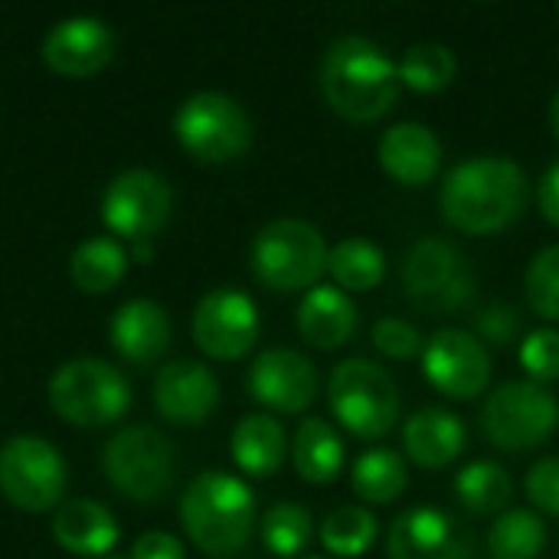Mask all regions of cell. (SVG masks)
Returning a JSON list of instances; mask_svg holds the SVG:
<instances>
[{"label": "cell", "mask_w": 559, "mask_h": 559, "mask_svg": "<svg viewBox=\"0 0 559 559\" xmlns=\"http://www.w3.org/2000/svg\"><path fill=\"white\" fill-rule=\"evenodd\" d=\"M370 341L390 360H413L426 347L423 331L413 321H406V318H380L373 324V331H370Z\"/></svg>", "instance_id": "8d00e7d4"}, {"label": "cell", "mask_w": 559, "mask_h": 559, "mask_svg": "<svg viewBox=\"0 0 559 559\" xmlns=\"http://www.w3.org/2000/svg\"><path fill=\"white\" fill-rule=\"evenodd\" d=\"M318 85L328 108L354 124L383 118L403 88L390 52L367 36L334 39L318 62Z\"/></svg>", "instance_id": "7a4b0ae2"}, {"label": "cell", "mask_w": 559, "mask_h": 559, "mask_svg": "<svg viewBox=\"0 0 559 559\" xmlns=\"http://www.w3.org/2000/svg\"><path fill=\"white\" fill-rule=\"evenodd\" d=\"M301 559H328V557H301Z\"/></svg>", "instance_id": "7bdbcfd3"}, {"label": "cell", "mask_w": 559, "mask_h": 559, "mask_svg": "<svg viewBox=\"0 0 559 559\" xmlns=\"http://www.w3.org/2000/svg\"><path fill=\"white\" fill-rule=\"evenodd\" d=\"M229 455L249 478H272L285 465L288 436L272 413H249L229 436Z\"/></svg>", "instance_id": "cb8c5ba5"}, {"label": "cell", "mask_w": 559, "mask_h": 559, "mask_svg": "<svg viewBox=\"0 0 559 559\" xmlns=\"http://www.w3.org/2000/svg\"><path fill=\"white\" fill-rule=\"evenodd\" d=\"M518 360L527 373V380L547 386L559 380V331L557 328H537L521 337Z\"/></svg>", "instance_id": "e575fe53"}, {"label": "cell", "mask_w": 559, "mask_h": 559, "mask_svg": "<svg viewBox=\"0 0 559 559\" xmlns=\"http://www.w3.org/2000/svg\"><path fill=\"white\" fill-rule=\"evenodd\" d=\"M426 383L455 403L478 400L491 383V354L465 328H439L419 354Z\"/></svg>", "instance_id": "7c38bea8"}, {"label": "cell", "mask_w": 559, "mask_h": 559, "mask_svg": "<svg viewBox=\"0 0 559 559\" xmlns=\"http://www.w3.org/2000/svg\"><path fill=\"white\" fill-rule=\"evenodd\" d=\"M400 69V82L409 88V92H419V95H436L442 88H449L459 75V59L455 52L445 46V43H413L403 59L396 62Z\"/></svg>", "instance_id": "4dcf8cb0"}, {"label": "cell", "mask_w": 559, "mask_h": 559, "mask_svg": "<svg viewBox=\"0 0 559 559\" xmlns=\"http://www.w3.org/2000/svg\"><path fill=\"white\" fill-rule=\"evenodd\" d=\"M249 393L272 413H308L321 393V377L311 357L292 347H269L249 367Z\"/></svg>", "instance_id": "9a60e30c"}, {"label": "cell", "mask_w": 559, "mask_h": 559, "mask_svg": "<svg viewBox=\"0 0 559 559\" xmlns=\"http://www.w3.org/2000/svg\"><path fill=\"white\" fill-rule=\"evenodd\" d=\"M531 203L524 167L504 154H478L455 164L439 190L442 219L465 236H498L511 229Z\"/></svg>", "instance_id": "6da1fadb"}, {"label": "cell", "mask_w": 559, "mask_h": 559, "mask_svg": "<svg viewBox=\"0 0 559 559\" xmlns=\"http://www.w3.org/2000/svg\"><path fill=\"white\" fill-rule=\"evenodd\" d=\"M46 393L56 416L82 429L118 423L131 409V386L124 373L98 357H79L62 364L49 377Z\"/></svg>", "instance_id": "8992f818"}, {"label": "cell", "mask_w": 559, "mask_h": 559, "mask_svg": "<svg viewBox=\"0 0 559 559\" xmlns=\"http://www.w3.org/2000/svg\"><path fill=\"white\" fill-rule=\"evenodd\" d=\"M295 328L305 344L318 350H341L357 331V305L337 285H314L298 301Z\"/></svg>", "instance_id": "44dd1931"}, {"label": "cell", "mask_w": 559, "mask_h": 559, "mask_svg": "<svg viewBox=\"0 0 559 559\" xmlns=\"http://www.w3.org/2000/svg\"><path fill=\"white\" fill-rule=\"evenodd\" d=\"M455 498L475 518H501L514 498V478L501 462H472L455 475Z\"/></svg>", "instance_id": "4316f807"}, {"label": "cell", "mask_w": 559, "mask_h": 559, "mask_svg": "<svg viewBox=\"0 0 559 559\" xmlns=\"http://www.w3.org/2000/svg\"><path fill=\"white\" fill-rule=\"evenodd\" d=\"M559 426L557 396L534 380H508L485 396L481 432L501 452L540 449Z\"/></svg>", "instance_id": "ba28073f"}, {"label": "cell", "mask_w": 559, "mask_h": 559, "mask_svg": "<svg viewBox=\"0 0 559 559\" xmlns=\"http://www.w3.org/2000/svg\"><path fill=\"white\" fill-rule=\"evenodd\" d=\"M128 272V249L115 236H92L69 255V278L85 295L111 292Z\"/></svg>", "instance_id": "484cf974"}, {"label": "cell", "mask_w": 559, "mask_h": 559, "mask_svg": "<svg viewBox=\"0 0 559 559\" xmlns=\"http://www.w3.org/2000/svg\"><path fill=\"white\" fill-rule=\"evenodd\" d=\"M409 485V472L400 452L367 449L350 468V488L367 504H393Z\"/></svg>", "instance_id": "f1b7e54d"}, {"label": "cell", "mask_w": 559, "mask_h": 559, "mask_svg": "<svg viewBox=\"0 0 559 559\" xmlns=\"http://www.w3.org/2000/svg\"><path fill=\"white\" fill-rule=\"evenodd\" d=\"M259 308L239 288H213L197 301L193 341L213 360H239L259 341Z\"/></svg>", "instance_id": "5bb4252c"}, {"label": "cell", "mask_w": 559, "mask_h": 559, "mask_svg": "<svg viewBox=\"0 0 559 559\" xmlns=\"http://www.w3.org/2000/svg\"><path fill=\"white\" fill-rule=\"evenodd\" d=\"M557 13H559V3H557Z\"/></svg>", "instance_id": "ee69618b"}, {"label": "cell", "mask_w": 559, "mask_h": 559, "mask_svg": "<svg viewBox=\"0 0 559 559\" xmlns=\"http://www.w3.org/2000/svg\"><path fill=\"white\" fill-rule=\"evenodd\" d=\"M472 334L485 347H511L521 337V311L508 301H488L472 318Z\"/></svg>", "instance_id": "d590c367"}, {"label": "cell", "mask_w": 559, "mask_h": 559, "mask_svg": "<svg viewBox=\"0 0 559 559\" xmlns=\"http://www.w3.org/2000/svg\"><path fill=\"white\" fill-rule=\"evenodd\" d=\"M390 559H475V537L449 511L416 504L386 534Z\"/></svg>", "instance_id": "2e32d148"}, {"label": "cell", "mask_w": 559, "mask_h": 559, "mask_svg": "<svg viewBox=\"0 0 559 559\" xmlns=\"http://www.w3.org/2000/svg\"><path fill=\"white\" fill-rule=\"evenodd\" d=\"M524 495L531 501V511L540 518H559V455H547L531 465L524 478Z\"/></svg>", "instance_id": "74e56055"}, {"label": "cell", "mask_w": 559, "mask_h": 559, "mask_svg": "<svg viewBox=\"0 0 559 559\" xmlns=\"http://www.w3.org/2000/svg\"><path fill=\"white\" fill-rule=\"evenodd\" d=\"M131 559H183V544L174 534L147 531L134 540Z\"/></svg>", "instance_id": "f35d334b"}, {"label": "cell", "mask_w": 559, "mask_h": 559, "mask_svg": "<svg viewBox=\"0 0 559 559\" xmlns=\"http://www.w3.org/2000/svg\"><path fill=\"white\" fill-rule=\"evenodd\" d=\"M550 544L547 524L531 508H514L495 518L488 531V557L491 559H540Z\"/></svg>", "instance_id": "f546056e"}, {"label": "cell", "mask_w": 559, "mask_h": 559, "mask_svg": "<svg viewBox=\"0 0 559 559\" xmlns=\"http://www.w3.org/2000/svg\"><path fill=\"white\" fill-rule=\"evenodd\" d=\"M403 288L419 311L455 314L472 305L478 278L468 255L455 242L442 236H423L403 259Z\"/></svg>", "instance_id": "52a82bcc"}, {"label": "cell", "mask_w": 559, "mask_h": 559, "mask_svg": "<svg viewBox=\"0 0 559 559\" xmlns=\"http://www.w3.org/2000/svg\"><path fill=\"white\" fill-rule=\"evenodd\" d=\"M377 518L370 508H360V504H341L334 508L324 524H321V547L331 554V557L341 559H360L377 540Z\"/></svg>", "instance_id": "1f68e13d"}, {"label": "cell", "mask_w": 559, "mask_h": 559, "mask_svg": "<svg viewBox=\"0 0 559 559\" xmlns=\"http://www.w3.org/2000/svg\"><path fill=\"white\" fill-rule=\"evenodd\" d=\"M154 406L174 426H200L219 406V380L200 360H170L154 380Z\"/></svg>", "instance_id": "ac0fdd59"}, {"label": "cell", "mask_w": 559, "mask_h": 559, "mask_svg": "<svg viewBox=\"0 0 559 559\" xmlns=\"http://www.w3.org/2000/svg\"><path fill=\"white\" fill-rule=\"evenodd\" d=\"M331 249L321 236V229L308 219H272L265 223L249 249L252 275L278 295L288 292H311L321 285L328 272Z\"/></svg>", "instance_id": "277c9868"}, {"label": "cell", "mask_w": 559, "mask_h": 559, "mask_svg": "<svg viewBox=\"0 0 559 559\" xmlns=\"http://www.w3.org/2000/svg\"><path fill=\"white\" fill-rule=\"evenodd\" d=\"M465 445H468V429L462 416L442 406H426L413 413L403 426V452L413 465L426 472H442L455 465Z\"/></svg>", "instance_id": "ffe728a7"}, {"label": "cell", "mask_w": 559, "mask_h": 559, "mask_svg": "<svg viewBox=\"0 0 559 559\" xmlns=\"http://www.w3.org/2000/svg\"><path fill=\"white\" fill-rule=\"evenodd\" d=\"M328 275L347 295L373 292L386 278V252L364 236H347L331 249Z\"/></svg>", "instance_id": "83f0119b"}, {"label": "cell", "mask_w": 559, "mask_h": 559, "mask_svg": "<svg viewBox=\"0 0 559 559\" xmlns=\"http://www.w3.org/2000/svg\"><path fill=\"white\" fill-rule=\"evenodd\" d=\"M0 495L29 514L49 511L66 495V462L39 436H13L0 445Z\"/></svg>", "instance_id": "8fae6325"}, {"label": "cell", "mask_w": 559, "mask_h": 559, "mask_svg": "<svg viewBox=\"0 0 559 559\" xmlns=\"http://www.w3.org/2000/svg\"><path fill=\"white\" fill-rule=\"evenodd\" d=\"M180 147L203 164H229L252 144V121L246 108L226 92H197L174 115Z\"/></svg>", "instance_id": "9c48e42d"}, {"label": "cell", "mask_w": 559, "mask_h": 559, "mask_svg": "<svg viewBox=\"0 0 559 559\" xmlns=\"http://www.w3.org/2000/svg\"><path fill=\"white\" fill-rule=\"evenodd\" d=\"M377 160L383 174L403 187H426L442 167V141L423 121H396L377 141Z\"/></svg>", "instance_id": "d6986e66"}, {"label": "cell", "mask_w": 559, "mask_h": 559, "mask_svg": "<svg viewBox=\"0 0 559 559\" xmlns=\"http://www.w3.org/2000/svg\"><path fill=\"white\" fill-rule=\"evenodd\" d=\"M108 337H111V347L128 364L144 367V364H154L167 350V344H170V318L157 301L134 298V301H124L115 311Z\"/></svg>", "instance_id": "7402d4cb"}, {"label": "cell", "mask_w": 559, "mask_h": 559, "mask_svg": "<svg viewBox=\"0 0 559 559\" xmlns=\"http://www.w3.org/2000/svg\"><path fill=\"white\" fill-rule=\"evenodd\" d=\"M547 118H550V131H554V138L559 141V88L554 92V98H550V115H547Z\"/></svg>", "instance_id": "b9f144b4"}, {"label": "cell", "mask_w": 559, "mask_h": 559, "mask_svg": "<svg viewBox=\"0 0 559 559\" xmlns=\"http://www.w3.org/2000/svg\"><path fill=\"white\" fill-rule=\"evenodd\" d=\"M151 255H154V239H138L128 246V259L134 262H151Z\"/></svg>", "instance_id": "60d3db41"}, {"label": "cell", "mask_w": 559, "mask_h": 559, "mask_svg": "<svg viewBox=\"0 0 559 559\" xmlns=\"http://www.w3.org/2000/svg\"><path fill=\"white\" fill-rule=\"evenodd\" d=\"M537 206H540V216L559 229V157L544 170L537 183Z\"/></svg>", "instance_id": "ab89813d"}, {"label": "cell", "mask_w": 559, "mask_h": 559, "mask_svg": "<svg viewBox=\"0 0 559 559\" xmlns=\"http://www.w3.org/2000/svg\"><path fill=\"white\" fill-rule=\"evenodd\" d=\"M292 465H295L298 478L308 485L337 481L347 465V449H344L341 432L321 416L301 419L298 432L292 439Z\"/></svg>", "instance_id": "d4e9b609"}, {"label": "cell", "mask_w": 559, "mask_h": 559, "mask_svg": "<svg viewBox=\"0 0 559 559\" xmlns=\"http://www.w3.org/2000/svg\"><path fill=\"white\" fill-rule=\"evenodd\" d=\"M334 419L357 439H383L400 419V386L386 367L367 357L341 360L328 377Z\"/></svg>", "instance_id": "5b68a950"}, {"label": "cell", "mask_w": 559, "mask_h": 559, "mask_svg": "<svg viewBox=\"0 0 559 559\" xmlns=\"http://www.w3.org/2000/svg\"><path fill=\"white\" fill-rule=\"evenodd\" d=\"M52 540L72 557H105L118 544V524L105 504L72 498L52 514Z\"/></svg>", "instance_id": "603a6c76"}, {"label": "cell", "mask_w": 559, "mask_h": 559, "mask_svg": "<svg viewBox=\"0 0 559 559\" xmlns=\"http://www.w3.org/2000/svg\"><path fill=\"white\" fill-rule=\"evenodd\" d=\"M180 524L206 557H236L255 531V495L236 475L200 472L180 498Z\"/></svg>", "instance_id": "3957f363"}, {"label": "cell", "mask_w": 559, "mask_h": 559, "mask_svg": "<svg viewBox=\"0 0 559 559\" xmlns=\"http://www.w3.org/2000/svg\"><path fill=\"white\" fill-rule=\"evenodd\" d=\"M259 534H262V547L272 557H301L308 550L311 537H314V518H311V511L305 504L282 501V504H272L262 514Z\"/></svg>", "instance_id": "d6a6232c"}, {"label": "cell", "mask_w": 559, "mask_h": 559, "mask_svg": "<svg viewBox=\"0 0 559 559\" xmlns=\"http://www.w3.org/2000/svg\"><path fill=\"white\" fill-rule=\"evenodd\" d=\"M102 468L115 491L138 504L160 501L174 488V445L151 426H128L115 432L102 452Z\"/></svg>", "instance_id": "30bf717a"}, {"label": "cell", "mask_w": 559, "mask_h": 559, "mask_svg": "<svg viewBox=\"0 0 559 559\" xmlns=\"http://www.w3.org/2000/svg\"><path fill=\"white\" fill-rule=\"evenodd\" d=\"M115 59V33L98 16H66L43 36V62L66 79H88Z\"/></svg>", "instance_id": "e0dca14e"}, {"label": "cell", "mask_w": 559, "mask_h": 559, "mask_svg": "<svg viewBox=\"0 0 559 559\" xmlns=\"http://www.w3.org/2000/svg\"><path fill=\"white\" fill-rule=\"evenodd\" d=\"M524 295L537 318L559 324V242L531 259L524 272Z\"/></svg>", "instance_id": "836d02e7"}, {"label": "cell", "mask_w": 559, "mask_h": 559, "mask_svg": "<svg viewBox=\"0 0 559 559\" xmlns=\"http://www.w3.org/2000/svg\"><path fill=\"white\" fill-rule=\"evenodd\" d=\"M174 210L170 183L154 170H121L102 193V219L128 242L154 239Z\"/></svg>", "instance_id": "4fadbf2b"}]
</instances>
